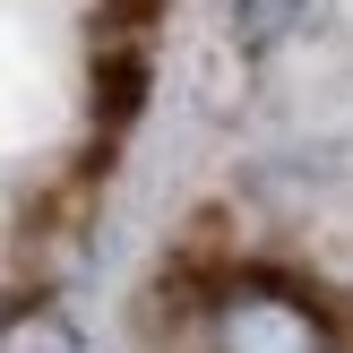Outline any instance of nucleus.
Listing matches in <instances>:
<instances>
[{"label": "nucleus", "mask_w": 353, "mask_h": 353, "mask_svg": "<svg viewBox=\"0 0 353 353\" xmlns=\"http://www.w3.org/2000/svg\"><path fill=\"white\" fill-rule=\"evenodd\" d=\"M199 353H345V319L293 268H216L199 285Z\"/></svg>", "instance_id": "1"}, {"label": "nucleus", "mask_w": 353, "mask_h": 353, "mask_svg": "<svg viewBox=\"0 0 353 353\" xmlns=\"http://www.w3.org/2000/svg\"><path fill=\"white\" fill-rule=\"evenodd\" d=\"M138 103H147V43L138 34H103V52H95V130L121 138L138 121Z\"/></svg>", "instance_id": "2"}, {"label": "nucleus", "mask_w": 353, "mask_h": 353, "mask_svg": "<svg viewBox=\"0 0 353 353\" xmlns=\"http://www.w3.org/2000/svg\"><path fill=\"white\" fill-rule=\"evenodd\" d=\"M0 353H86V336H78V319L61 302L26 293V302L0 310Z\"/></svg>", "instance_id": "3"}, {"label": "nucleus", "mask_w": 353, "mask_h": 353, "mask_svg": "<svg viewBox=\"0 0 353 353\" xmlns=\"http://www.w3.org/2000/svg\"><path fill=\"white\" fill-rule=\"evenodd\" d=\"M302 17H310V0H233V43L241 52H276Z\"/></svg>", "instance_id": "4"}]
</instances>
